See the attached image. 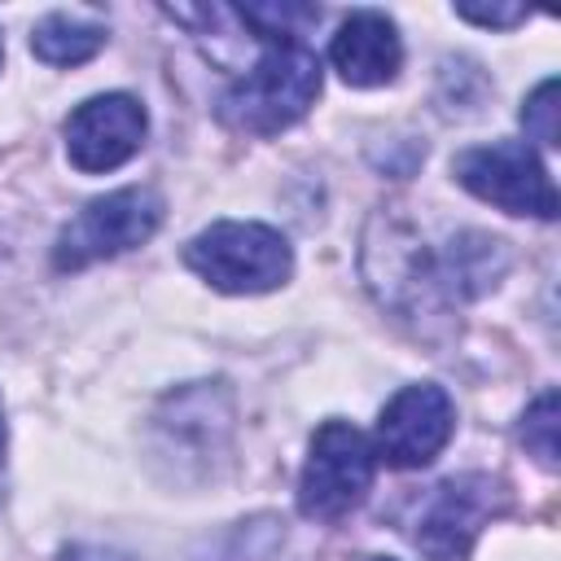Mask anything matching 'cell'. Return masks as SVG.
I'll list each match as a JSON object with an SVG mask.
<instances>
[{
    "label": "cell",
    "mask_w": 561,
    "mask_h": 561,
    "mask_svg": "<svg viewBox=\"0 0 561 561\" xmlns=\"http://www.w3.org/2000/svg\"><path fill=\"white\" fill-rule=\"evenodd\" d=\"M508 272V245L491 232H456L443 250H425L421 241L394 245L386 237V289L381 302L403 316H438L469 298L495 289Z\"/></svg>",
    "instance_id": "1"
},
{
    "label": "cell",
    "mask_w": 561,
    "mask_h": 561,
    "mask_svg": "<svg viewBox=\"0 0 561 561\" xmlns=\"http://www.w3.org/2000/svg\"><path fill=\"white\" fill-rule=\"evenodd\" d=\"M320 96V61L302 39H267L259 61L219 96V118L245 136L298 123Z\"/></svg>",
    "instance_id": "2"
},
{
    "label": "cell",
    "mask_w": 561,
    "mask_h": 561,
    "mask_svg": "<svg viewBox=\"0 0 561 561\" xmlns=\"http://www.w3.org/2000/svg\"><path fill=\"white\" fill-rule=\"evenodd\" d=\"M184 263L224 294H267L289 280L294 250L267 224H210L184 245Z\"/></svg>",
    "instance_id": "3"
},
{
    "label": "cell",
    "mask_w": 561,
    "mask_h": 561,
    "mask_svg": "<svg viewBox=\"0 0 561 561\" xmlns=\"http://www.w3.org/2000/svg\"><path fill=\"white\" fill-rule=\"evenodd\" d=\"M162 197L145 184H131V188H118V193H105V197H92L61 232H57V245H53V263L57 272H79L88 263H101V259H114L123 250H136L145 245L158 224H162Z\"/></svg>",
    "instance_id": "4"
},
{
    "label": "cell",
    "mask_w": 561,
    "mask_h": 561,
    "mask_svg": "<svg viewBox=\"0 0 561 561\" xmlns=\"http://www.w3.org/2000/svg\"><path fill=\"white\" fill-rule=\"evenodd\" d=\"M377 451L351 421H324L311 438L302 478H298V508L316 522H333L351 513L364 491L373 486Z\"/></svg>",
    "instance_id": "5"
},
{
    "label": "cell",
    "mask_w": 561,
    "mask_h": 561,
    "mask_svg": "<svg viewBox=\"0 0 561 561\" xmlns=\"http://www.w3.org/2000/svg\"><path fill=\"white\" fill-rule=\"evenodd\" d=\"M504 513V486L486 473H460L438 482L412 517V543L430 561H465L478 530Z\"/></svg>",
    "instance_id": "6"
},
{
    "label": "cell",
    "mask_w": 561,
    "mask_h": 561,
    "mask_svg": "<svg viewBox=\"0 0 561 561\" xmlns=\"http://www.w3.org/2000/svg\"><path fill=\"white\" fill-rule=\"evenodd\" d=\"M451 171L473 197L508 215H535V219L557 215V188L526 140H495V145L465 149L451 162Z\"/></svg>",
    "instance_id": "7"
},
{
    "label": "cell",
    "mask_w": 561,
    "mask_h": 561,
    "mask_svg": "<svg viewBox=\"0 0 561 561\" xmlns=\"http://www.w3.org/2000/svg\"><path fill=\"white\" fill-rule=\"evenodd\" d=\"M456 430L451 394L434 381L403 386L377 416V456L394 469H421L430 465Z\"/></svg>",
    "instance_id": "8"
},
{
    "label": "cell",
    "mask_w": 561,
    "mask_h": 561,
    "mask_svg": "<svg viewBox=\"0 0 561 561\" xmlns=\"http://www.w3.org/2000/svg\"><path fill=\"white\" fill-rule=\"evenodd\" d=\"M145 127H149V118H145V105L136 96L105 92V96L83 101L66 118V153L88 175L114 171L145 145Z\"/></svg>",
    "instance_id": "9"
},
{
    "label": "cell",
    "mask_w": 561,
    "mask_h": 561,
    "mask_svg": "<svg viewBox=\"0 0 561 561\" xmlns=\"http://www.w3.org/2000/svg\"><path fill=\"white\" fill-rule=\"evenodd\" d=\"M329 61L333 70L351 83V88H381L399 75L403 66V44H399V31L386 13L377 9H355L333 44H329Z\"/></svg>",
    "instance_id": "10"
},
{
    "label": "cell",
    "mask_w": 561,
    "mask_h": 561,
    "mask_svg": "<svg viewBox=\"0 0 561 561\" xmlns=\"http://www.w3.org/2000/svg\"><path fill=\"white\" fill-rule=\"evenodd\" d=\"M101 44H105V26L75 18V13H48L31 31V53L48 66H79V61L96 57Z\"/></svg>",
    "instance_id": "11"
},
{
    "label": "cell",
    "mask_w": 561,
    "mask_h": 561,
    "mask_svg": "<svg viewBox=\"0 0 561 561\" xmlns=\"http://www.w3.org/2000/svg\"><path fill=\"white\" fill-rule=\"evenodd\" d=\"M522 443L539 456L543 469L557 465V390H543L535 408L522 416Z\"/></svg>",
    "instance_id": "12"
},
{
    "label": "cell",
    "mask_w": 561,
    "mask_h": 561,
    "mask_svg": "<svg viewBox=\"0 0 561 561\" xmlns=\"http://www.w3.org/2000/svg\"><path fill=\"white\" fill-rule=\"evenodd\" d=\"M522 123H526V136H535L539 145H557V79H543L526 96Z\"/></svg>",
    "instance_id": "13"
},
{
    "label": "cell",
    "mask_w": 561,
    "mask_h": 561,
    "mask_svg": "<svg viewBox=\"0 0 561 561\" xmlns=\"http://www.w3.org/2000/svg\"><path fill=\"white\" fill-rule=\"evenodd\" d=\"M456 13L478 22V26H517L530 18L526 4H456Z\"/></svg>",
    "instance_id": "14"
},
{
    "label": "cell",
    "mask_w": 561,
    "mask_h": 561,
    "mask_svg": "<svg viewBox=\"0 0 561 561\" xmlns=\"http://www.w3.org/2000/svg\"><path fill=\"white\" fill-rule=\"evenodd\" d=\"M0 456H4V408H0Z\"/></svg>",
    "instance_id": "15"
},
{
    "label": "cell",
    "mask_w": 561,
    "mask_h": 561,
    "mask_svg": "<svg viewBox=\"0 0 561 561\" xmlns=\"http://www.w3.org/2000/svg\"><path fill=\"white\" fill-rule=\"evenodd\" d=\"M368 561H390V557H368Z\"/></svg>",
    "instance_id": "16"
},
{
    "label": "cell",
    "mask_w": 561,
    "mask_h": 561,
    "mask_svg": "<svg viewBox=\"0 0 561 561\" xmlns=\"http://www.w3.org/2000/svg\"><path fill=\"white\" fill-rule=\"evenodd\" d=\"M0 53H4V48H0Z\"/></svg>",
    "instance_id": "17"
}]
</instances>
